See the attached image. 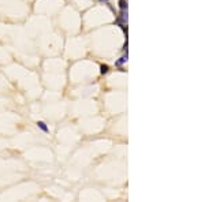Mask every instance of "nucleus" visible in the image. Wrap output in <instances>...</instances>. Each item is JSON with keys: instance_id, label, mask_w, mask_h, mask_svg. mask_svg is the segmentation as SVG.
I'll return each mask as SVG.
<instances>
[{"instance_id": "f257e3e1", "label": "nucleus", "mask_w": 205, "mask_h": 202, "mask_svg": "<svg viewBox=\"0 0 205 202\" xmlns=\"http://www.w3.org/2000/svg\"><path fill=\"white\" fill-rule=\"evenodd\" d=\"M37 126H39V127L41 128V130H42L44 132H48V131H49L48 127H47V124H45L44 122H37Z\"/></svg>"}, {"instance_id": "f03ea898", "label": "nucleus", "mask_w": 205, "mask_h": 202, "mask_svg": "<svg viewBox=\"0 0 205 202\" xmlns=\"http://www.w3.org/2000/svg\"><path fill=\"white\" fill-rule=\"evenodd\" d=\"M119 7H120V10H127V1L126 0H120L119 1Z\"/></svg>"}, {"instance_id": "7ed1b4c3", "label": "nucleus", "mask_w": 205, "mask_h": 202, "mask_svg": "<svg viewBox=\"0 0 205 202\" xmlns=\"http://www.w3.org/2000/svg\"><path fill=\"white\" fill-rule=\"evenodd\" d=\"M125 61H127V53H126V56H122V58H120V60L116 61V66H122Z\"/></svg>"}, {"instance_id": "20e7f679", "label": "nucleus", "mask_w": 205, "mask_h": 202, "mask_svg": "<svg viewBox=\"0 0 205 202\" xmlns=\"http://www.w3.org/2000/svg\"><path fill=\"white\" fill-rule=\"evenodd\" d=\"M100 68H101V70H100V73H101V74H107V73H108V70H109V67L107 66V64H102Z\"/></svg>"}, {"instance_id": "39448f33", "label": "nucleus", "mask_w": 205, "mask_h": 202, "mask_svg": "<svg viewBox=\"0 0 205 202\" xmlns=\"http://www.w3.org/2000/svg\"><path fill=\"white\" fill-rule=\"evenodd\" d=\"M100 1H107V0H100Z\"/></svg>"}]
</instances>
